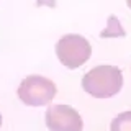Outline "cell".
I'll list each match as a JSON object with an SVG mask.
<instances>
[{
	"label": "cell",
	"mask_w": 131,
	"mask_h": 131,
	"mask_svg": "<svg viewBox=\"0 0 131 131\" xmlns=\"http://www.w3.org/2000/svg\"><path fill=\"white\" fill-rule=\"evenodd\" d=\"M18 98L28 106L49 105L57 93L56 84L43 75H28L18 85Z\"/></svg>",
	"instance_id": "obj_2"
},
{
	"label": "cell",
	"mask_w": 131,
	"mask_h": 131,
	"mask_svg": "<svg viewBox=\"0 0 131 131\" xmlns=\"http://www.w3.org/2000/svg\"><path fill=\"white\" fill-rule=\"evenodd\" d=\"M0 126H2V115H0Z\"/></svg>",
	"instance_id": "obj_9"
},
{
	"label": "cell",
	"mask_w": 131,
	"mask_h": 131,
	"mask_svg": "<svg viewBox=\"0 0 131 131\" xmlns=\"http://www.w3.org/2000/svg\"><path fill=\"white\" fill-rule=\"evenodd\" d=\"M123 87V72L116 66L102 64L82 77V89L95 98L115 97Z\"/></svg>",
	"instance_id": "obj_1"
},
{
	"label": "cell",
	"mask_w": 131,
	"mask_h": 131,
	"mask_svg": "<svg viewBox=\"0 0 131 131\" xmlns=\"http://www.w3.org/2000/svg\"><path fill=\"white\" fill-rule=\"evenodd\" d=\"M126 5H128V8H131V0H126Z\"/></svg>",
	"instance_id": "obj_8"
},
{
	"label": "cell",
	"mask_w": 131,
	"mask_h": 131,
	"mask_svg": "<svg viewBox=\"0 0 131 131\" xmlns=\"http://www.w3.org/2000/svg\"><path fill=\"white\" fill-rule=\"evenodd\" d=\"M46 126L49 131H82L84 121L75 108L64 103L49 105L46 110Z\"/></svg>",
	"instance_id": "obj_4"
},
{
	"label": "cell",
	"mask_w": 131,
	"mask_h": 131,
	"mask_svg": "<svg viewBox=\"0 0 131 131\" xmlns=\"http://www.w3.org/2000/svg\"><path fill=\"white\" fill-rule=\"evenodd\" d=\"M123 36H126V31L123 30L120 20L115 15H110L106 20V26L100 33V38H123Z\"/></svg>",
	"instance_id": "obj_5"
},
{
	"label": "cell",
	"mask_w": 131,
	"mask_h": 131,
	"mask_svg": "<svg viewBox=\"0 0 131 131\" xmlns=\"http://www.w3.org/2000/svg\"><path fill=\"white\" fill-rule=\"evenodd\" d=\"M38 5H48V7H54V0H38Z\"/></svg>",
	"instance_id": "obj_7"
},
{
	"label": "cell",
	"mask_w": 131,
	"mask_h": 131,
	"mask_svg": "<svg viewBox=\"0 0 131 131\" xmlns=\"http://www.w3.org/2000/svg\"><path fill=\"white\" fill-rule=\"evenodd\" d=\"M110 131H131V112H123L113 118Z\"/></svg>",
	"instance_id": "obj_6"
},
{
	"label": "cell",
	"mask_w": 131,
	"mask_h": 131,
	"mask_svg": "<svg viewBox=\"0 0 131 131\" xmlns=\"http://www.w3.org/2000/svg\"><path fill=\"white\" fill-rule=\"evenodd\" d=\"M56 56L66 69H77L92 56V46L80 35H64L56 43Z\"/></svg>",
	"instance_id": "obj_3"
}]
</instances>
